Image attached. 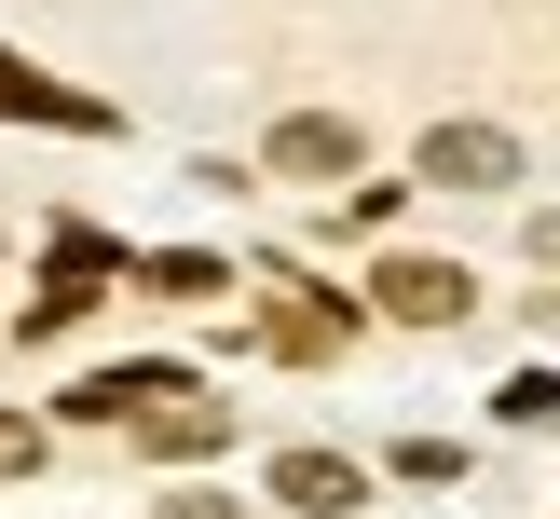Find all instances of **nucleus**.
Wrapping results in <instances>:
<instances>
[{
  "label": "nucleus",
  "mask_w": 560,
  "mask_h": 519,
  "mask_svg": "<svg viewBox=\"0 0 560 519\" xmlns=\"http://www.w3.org/2000/svg\"><path fill=\"white\" fill-rule=\"evenodd\" d=\"M370 315H397V328H465V315H479V273H465V260H424V246H397V260L370 273Z\"/></svg>",
  "instance_id": "obj_1"
},
{
  "label": "nucleus",
  "mask_w": 560,
  "mask_h": 519,
  "mask_svg": "<svg viewBox=\"0 0 560 519\" xmlns=\"http://www.w3.org/2000/svg\"><path fill=\"white\" fill-rule=\"evenodd\" d=\"M260 164H273V178H355V164H370V137H355L342 109H288V123L260 137Z\"/></svg>",
  "instance_id": "obj_2"
},
{
  "label": "nucleus",
  "mask_w": 560,
  "mask_h": 519,
  "mask_svg": "<svg viewBox=\"0 0 560 519\" xmlns=\"http://www.w3.org/2000/svg\"><path fill=\"white\" fill-rule=\"evenodd\" d=\"M410 164H424L438 191H506V178H520V137H506V123H438Z\"/></svg>",
  "instance_id": "obj_3"
},
{
  "label": "nucleus",
  "mask_w": 560,
  "mask_h": 519,
  "mask_svg": "<svg viewBox=\"0 0 560 519\" xmlns=\"http://www.w3.org/2000/svg\"><path fill=\"white\" fill-rule=\"evenodd\" d=\"M137 437H151L164 464H206L219 437H233V397H206V382H164V397L137 410Z\"/></svg>",
  "instance_id": "obj_4"
},
{
  "label": "nucleus",
  "mask_w": 560,
  "mask_h": 519,
  "mask_svg": "<svg viewBox=\"0 0 560 519\" xmlns=\"http://www.w3.org/2000/svg\"><path fill=\"white\" fill-rule=\"evenodd\" d=\"M273 506H301V519H355V506H370V479H355L342 451H273Z\"/></svg>",
  "instance_id": "obj_5"
},
{
  "label": "nucleus",
  "mask_w": 560,
  "mask_h": 519,
  "mask_svg": "<svg viewBox=\"0 0 560 519\" xmlns=\"http://www.w3.org/2000/svg\"><path fill=\"white\" fill-rule=\"evenodd\" d=\"M164 382H191V369H96V382H69V424H137Z\"/></svg>",
  "instance_id": "obj_6"
},
{
  "label": "nucleus",
  "mask_w": 560,
  "mask_h": 519,
  "mask_svg": "<svg viewBox=\"0 0 560 519\" xmlns=\"http://www.w3.org/2000/svg\"><path fill=\"white\" fill-rule=\"evenodd\" d=\"M0 123H96V109H82V96H55L27 55H0Z\"/></svg>",
  "instance_id": "obj_7"
},
{
  "label": "nucleus",
  "mask_w": 560,
  "mask_h": 519,
  "mask_svg": "<svg viewBox=\"0 0 560 519\" xmlns=\"http://www.w3.org/2000/svg\"><path fill=\"white\" fill-rule=\"evenodd\" d=\"M342 300H273V355H342Z\"/></svg>",
  "instance_id": "obj_8"
},
{
  "label": "nucleus",
  "mask_w": 560,
  "mask_h": 519,
  "mask_svg": "<svg viewBox=\"0 0 560 519\" xmlns=\"http://www.w3.org/2000/svg\"><path fill=\"white\" fill-rule=\"evenodd\" d=\"M137 287H164V300H219L233 273H219L206 246H164V260H137Z\"/></svg>",
  "instance_id": "obj_9"
},
{
  "label": "nucleus",
  "mask_w": 560,
  "mask_h": 519,
  "mask_svg": "<svg viewBox=\"0 0 560 519\" xmlns=\"http://www.w3.org/2000/svg\"><path fill=\"white\" fill-rule=\"evenodd\" d=\"M506 424H560V369H520L506 382Z\"/></svg>",
  "instance_id": "obj_10"
},
{
  "label": "nucleus",
  "mask_w": 560,
  "mask_h": 519,
  "mask_svg": "<svg viewBox=\"0 0 560 519\" xmlns=\"http://www.w3.org/2000/svg\"><path fill=\"white\" fill-rule=\"evenodd\" d=\"M27 464H42V424H27V410H0V479H27Z\"/></svg>",
  "instance_id": "obj_11"
},
{
  "label": "nucleus",
  "mask_w": 560,
  "mask_h": 519,
  "mask_svg": "<svg viewBox=\"0 0 560 519\" xmlns=\"http://www.w3.org/2000/svg\"><path fill=\"white\" fill-rule=\"evenodd\" d=\"M534 260H547V273H560V219H534Z\"/></svg>",
  "instance_id": "obj_12"
}]
</instances>
